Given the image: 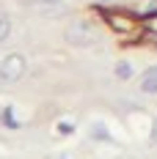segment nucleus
<instances>
[{
    "mask_svg": "<svg viewBox=\"0 0 157 159\" xmlns=\"http://www.w3.org/2000/svg\"><path fill=\"white\" fill-rule=\"evenodd\" d=\"M141 91L143 93H157V66L149 69V71L141 77Z\"/></svg>",
    "mask_w": 157,
    "mask_h": 159,
    "instance_id": "nucleus-4",
    "label": "nucleus"
},
{
    "mask_svg": "<svg viewBox=\"0 0 157 159\" xmlns=\"http://www.w3.org/2000/svg\"><path fill=\"white\" fill-rule=\"evenodd\" d=\"M99 3H113V0H99Z\"/></svg>",
    "mask_w": 157,
    "mask_h": 159,
    "instance_id": "nucleus-10",
    "label": "nucleus"
},
{
    "mask_svg": "<svg viewBox=\"0 0 157 159\" xmlns=\"http://www.w3.org/2000/svg\"><path fill=\"white\" fill-rule=\"evenodd\" d=\"M108 22H110V28H116V30H121V33L135 28V19L127 16V14H108Z\"/></svg>",
    "mask_w": 157,
    "mask_h": 159,
    "instance_id": "nucleus-3",
    "label": "nucleus"
},
{
    "mask_svg": "<svg viewBox=\"0 0 157 159\" xmlns=\"http://www.w3.org/2000/svg\"><path fill=\"white\" fill-rule=\"evenodd\" d=\"M25 69H28L25 58L17 55V52H11V55H6V58L0 61V80H3V82H17V80L25 74Z\"/></svg>",
    "mask_w": 157,
    "mask_h": 159,
    "instance_id": "nucleus-1",
    "label": "nucleus"
},
{
    "mask_svg": "<svg viewBox=\"0 0 157 159\" xmlns=\"http://www.w3.org/2000/svg\"><path fill=\"white\" fill-rule=\"evenodd\" d=\"M31 6H58V3H63V0H28Z\"/></svg>",
    "mask_w": 157,
    "mask_h": 159,
    "instance_id": "nucleus-8",
    "label": "nucleus"
},
{
    "mask_svg": "<svg viewBox=\"0 0 157 159\" xmlns=\"http://www.w3.org/2000/svg\"><path fill=\"white\" fill-rule=\"evenodd\" d=\"M8 33H11V22H8V16H3V14H0V41H3Z\"/></svg>",
    "mask_w": 157,
    "mask_h": 159,
    "instance_id": "nucleus-6",
    "label": "nucleus"
},
{
    "mask_svg": "<svg viewBox=\"0 0 157 159\" xmlns=\"http://www.w3.org/2000/svg\"><path fill=\"white\" fill-rule=\"evenodd\" d=\"M58 129H61V134H72V124H61Z\"/></svg>",
    "mask_w": 157,
    "mask_h": 159,
    "instance_id": "nucleus-9",
    "label": "nucleus"
},
{
    "mask_svg": "<svg viewBox=\"0 0 157 159\" xmlns=\"http://www.w3.org/2000/svg\"><path fill=\"white\" fill-rule=\"evenodd\" d=\"M0 118H3V124H6V126L17 129V121H14V115H11V107H8V110H3V115H0Z\"/></svg>",
    "mask_w": 157,
    "mask_h": 159,
    "instance_id": "nucleus-7",
    "label": "nucleus"
},
{
    "mask_svg": "<svg viewBox=\"0 0 157 159\" xmlns=\"http://www.w3.org/2000/svg\"><path fill=\"white\" fill-rule=\"evenodd\" d=\"M66 39H69L72 44H80V47H83V44H91L96 36H94L91 28H86L83 22H77V25H72V28L66 30Z\"/></svg>",
    "mask_w": 157,
    "mask_h": 159,
    "instance_id": "nucleus-2",
    "label": "nucleus"
},
{
    "mask_svg": "<svg viewBox=\"0 0 157 159\" xmlns=\"http://www.w3.org/2000/svg\"><path fill=\"white\" fill-rule=\"evenodd\" d=\"M116 77H119V80H130V77H132V66L127 63V61H121V63L116 66Z\"/></svg>",
    "mask_w": 157,
    "mask_h": 159,
    "instance_id": "nucleus-5",
    "label": "nucleus"
}]
</instances>
